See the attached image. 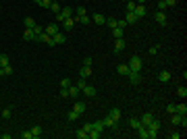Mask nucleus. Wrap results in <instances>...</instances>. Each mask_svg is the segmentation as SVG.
Here are the masks:
<instances>
[{"mask_svg":"<svg viewBox=\"0 0 187 139\" xmlns=\"http://www.w3.org/2000/svg\"><path fill=\"white\" fill-rule=\"evenodd\" d=\"M141 67H144V60H141V56H137V54H133L131 56V60H129V69L131 71H141Z\"/></svg>","mask_w":187,"mask_h":139,"instance_id":"1","label":"nucleus"},{"mask_svg":"<svg viewBox=\"0 0 187 139\" xmlns=\"http://www.w3.org/2000/svg\"><path fill=\"white\" fill-rule=\"evenodd\" d=\"M71 15H73V9H71V6H65V9H60V13L56 15V21H60V23H62V21H65V19H69Z\"/></svg>","mask_w":187,"mask_h":139,"instance_id":"2","label":"nucleus"},{"mask_svg":"<svg viewBox=\"0 0 187 139\" xmlns=\"http://www.w3.org/2000/svg\"><path fill=\"white\" fill-rule=\"evenodd\" d=\"M170 122H173V125H183V127L187 125L185 116H183V114H179V112H173V114H170Z\"/></svg>","mask_w":187,"mask_h":139,"instance_id":"3","label":"nucleus"},{"mask_svg":"<svg viewBox=\"0 0 187 139\" xmlns=\"http://www.w3.org/2000/svg\"><path fill=\"white\" fill-rule=\"evenodd\" d=\"M127 79H129V83H133V85H137V83H141V75H139L137 71H129Z\"/></svg>","mask_w":187,"mask_h":139,"instance_id":"4","label":"nucleus"},{"mask_svg":"<svg viewBox=\"0 0 187 139\" xmlns=\"http://www.w3.org/2000/svg\"><path fill=\"white\" fill-rule=\"evenodd\" d=\"M154 19H156V23L162 27H166V15H164V10H156V15H154Z\"/></svg>","mask_w":187,"mask_h":139,"instance_id":"5","label":"nucleus"},{"mask_svg":"<svg viewBox=\"0 0 187 139\" xmlns=\"http://www.w3.org/2000/svg\"><path fill=\"white\" fill-rule=\"evenodd\" d=\"M154 121V114L152 112H145V114H141V118H139V122L144 125V127H150V122Z\"/></svg>","mask_w":187,"mask_h":139,"instance_id":"6","label":"nucleus"},{"mask_svg":"<svg viewBox=\"0 0 187 139\" xmlns=\"http://www.w3.org/2000/svg\"><path fill=\"white\" fill-rule=\"evenodd\" d=\"M125 21H127V25H133V23H137L139 19H137V15L133 13V10H127V15H125Z\"/></svg>","mask_w":187,"mask_h":139,"instance_id":"7","label":"nucleus"},{"mask_svg":"<svg viewBox=\"0 0 187 139\" xmlns=\"http://www.w3.org/2000/svg\"><path fill=\"white\" fill-rule=\"evenodd\" d=\"M125 50V40L123 37H117L114 40V52H123Z\"/></svg>","mask_w":187,"mask_h":139,"instance_id":"8","label":"nucleus"},{"mask_svg":"<svg viewBox=\"0 0 187 139\" xmlns=\"http://www.w3.org/2000/svg\"><path fill=\"white\" fill-rule=\"evenodd\" d=\"M92 21L96 23V25H104V23H106V17L100 15V13H96V15H92Z\"/></svg>","mask_w":187,"mask_h":139,"instance_id":"9","label":"nucleus"},{"mask_svg":"<svg viewBox=\"0 0 187 139\" xmlns=\"http://www.w3.org/2000/svg\"><path fill=\"white\" fill-rule=\"evenodd\" d=\"M75 21H77V19H73V17L65 19V21H62V27H65V29H67V31H71V29H73V27H75Z\"/></svg>","mask_w":187,"mask_h":139,"instance_id":"10","label":"nucleus"},{"mask_svg":"<svg viewBox=\"0 0 187 139\" xmlns=\"http://www.w3.org/2000/svg\"><path fill=\"white\" fill-rule=\"evenodd\" d=\"M52 40H54V44H56V46H58V44H65V42H67V35L58 31V33H54V35H52Z\"/></svg>","mask_w":187,"mask_h":139,"instance_id":"11","label":"nucleus"},{"mask_svg":"<svg viewBox=\"0 0 187 139\" xmlns=\"http://www.w3.org/2000/svg\"><path fill=\"white\" fill-rule=\"evenodd\" d=\"M67 89H69V98H79V91H81V89H79L77 85H73V83H71Z\"/></svg>","mask_w":187,"mask_h":139,"instance_id":"12","label":"nucleus"},{"mask_svg":"<svg viewBox=\"0 0 187 139\" xmlns=\"http://www.w3.org/2000/svg\"><path fill=\"white\" fill-rule=\"evenodd\" d=\"M81 91H83L87 98H94V96H96V87H94V85H87V83H85V87L81 89Z\"/></svg>","mask_w":187,"mask_h":139,"instance_id":"13","label":"nucleus"},{"mask_svg":"<svg viewBox=\"0 0 187 139\" xmlns=\"http://www.w3.org/2000/svg\"><path fill=\"white\" fill-rule=\"evenodd\" d=\"M133 13H135V15H137V19H139V17H145V13H148V10H145V6H144V4H135Z\"/></svg>","mask_w":187,"mask_h":139,"instance_id":"14","label":"nucleus"},{"mask_svg":"<svg viewBox=\"0 0 187 139\" xmlns=\"http://www.w3.org/2000/svg\"><path fill=\"white\" fill-rule=\"evenodd\" d=\"M129 71H131V69H129V64H119V67H117V73H119L121 77H127Z\"/></svg>","mask_w":187,"mask_h":139,"instance_id":"15","label":"nucleus"},{"mask_svg":"<svg viewBox=\"0 0 187 139\" xmlns=\"http://www.w3.org/2000/svg\"><path fill=\"white\" fill-rule=\"evenodd\" d=\"M44 31H46L48 35H54V33H58V23H50V25L46 27Z\"/></svg>","mask_w":187,"mask_h":139,"instance_id":"16","label":"nucleus"},{"mask_svg":"<svg viewBox=\"0 0 187 139\" xmlns=\"http://www.w3.org/2000/svg\"><path fill=\"white\" fill-rule=\"evenodd\" d=\"M34 37H35L34 29H29V27H25V31H23V40H25V42H31Z\"/></svg>","mask_w":187,"mask_h":139,"instance_id":"17","label":"nucleus"},{"mask_svg":"<svg viewBox=\"0 0 187 139\" xmlns=\"http://www.w3.org/2000/svg\"><path fill=\"white\" fill-rule=\"evenodd\" d=\"M158 81L169 83V81H170V73H169V71H160V73H158Z\"/></svg>","mask_w":187,"mask_h":139,"instance_id":"18","label":"nucleus"},{"mask_svg":"<svg viewBox=\"0 0 187 139\" xmlns=\"http://www.w3.org/2000/svg\"><path fill=\"white\" fill-rule=\"evenodd\" d=\"M90 75H92V67H81V71H79V77H83V79H87L90 77Z\"/></svg>","mask_w":187,"mask_h":139,"instance_id":"19","label":"nucleus"},{"mask_svg":"<svg viewBox=\"0 0 187 139\" xmlns=\"http://www.w3.org/2000/svg\"><path fill=\"white\" fill-rule=\"evenodd\" d=\"M102 122H104V127H110V129H117V121H112L110 116H104V118H102Z\"/></svg>","mask_w":187,"mask_h":139,"instance_id":"20","label":"nucleus"},{"mask_svg":"<svg viewBox=\"0 0 187 139\" xmlns=\"http://www.w3.org/2000/svg\"><path fill=\"white\" fill-rule=\"evenodd\" d=\"M108 116H110L112 121H117V122H119V121H121V110H119V108H112L110 112H108Z\"/></svg>","mask_w":187,"mask_h":139,"instance_id":"21","label":"nucleus"},{"mask_svg":"<svg viewBox=\"0 0 187 139\" xmlns=\"http://www.w3.org/2000/svg\"><path fill=\"white\" fill-rule=\"evenodd\" d=\"M73 110H75L79 116H81V114L85 112V102H75V108H73Z\"/></svg>","mask_w":187,"mask_h":139,"instance_id":"22","label":"nucleus"},{"mask_svg":"<svg viewBox=\"0 0 187 139\" xmlns=\"http://www.w3.org/2000/svg\"><path fill=\"white\" fill-rule=\"evenodd\" d=\"M6 64H10V58H9V54L0 52V67H6Z\"/></svg>","mask_w":187,"mask_h":139,"instance_id":"23","label":"nucleus"},{"mask_svg":"<svg viewBox=\"0 0 187 139\" xmlns=\"http://www.w3.org/2000/svg\"><path fill=\"white\" fill-rule=\"evenodd\" d=\"M35 25H38V23H35V19H34V17H25V27H29V29H34Z\"/></svg>","mask_w":187,"mask_h":139,"instance_id":"24","label":"nucleus"},{"mask_svg":"<svg viewBox=\"0 0 187 139\" xmlns=\"http://www.w3.org/2000/svg\"><path fill=\"white\" fill-rule=\"evenodd\" d=\"M112 35H114V40H117V37H123V35H125V29H121V27H114V29H112Z\"/></svg>","mask_w":187,"mask_h":139,"instance_id":"25","label":"nucleus"},{"mask_svg":"<svg viewBox=\"0 0 187 139\" xmlns=\"http://www.w3.org/2000/svg\"><path fill=\"white\" fill-rule=\"evenodd\" d=\"M177 94H179V98H183V100H185V98H187V87L185 85L177 87Z\"/></svg>","mask_w":187,"mask_h":139,"instance_id":"26","label":"nucleus"},{"mask_svg":"<svg viewBox=\"0 0 187 139\" xmlns=\"http://www.w3.org/2000/svg\"><path fill=\"white\" fill-rule=\"evenodd\" d=\"M9 75H13V67L6 64V67H2V77H9Z\"/></svg>","mask_w":187,"mask_h":139,"instance_id":"27","label":"nucleus"},{"mask_svg":"<svg viewBox=\"0 0 187 139\" xmlns=\"http://www.w3.org/2000/svg\"><path fill=\"white\" fill-rule=\"evenodd\" d=\"M31 131V135H34V137H40V135H42V127H40V125H35L34 129H29Z\"/></svg>","mask_w":187,"mask_h":139,"instance_id":"28","label":"nucleus"},{"mask_svg":"<svg viewBox=\"0 0 187 139\" xmlns=\"http://www.w3.org/2000/svg\"><path fill=\"white\" fill-rule=\"evenodd\" d=\"M129 125H131V129H139V127H141V122H139V118H131V121H129Z\"/></svg>","mask_w":187,"mask_h":139,"instance_id":"29","label":"nucleus"},{"mask_svg":"<svg viewBox=\"0 0 187 139\" xmlns=\"http://www.w3.org/2000/svg\"><path fill=\"white\" fill-rule=\"evenodd\" d=\"M100 135H102V133H100V131H96V129H92L90 133H87V137H90V139H100Z\"/></svg>","mask_w":187,"mask_h":139,"instance_id":"30","label":"nucleus"},{"mask_svg":"<svg viewBox=\"0 0 187 139\" xmlns=\"http://www.w3.org/2000/svg\"><path fill=\"white\" fill-rule=\"evenodd\" d=\"M92 129H96V131H100V133H102V131H104V122H102V121L92 122Z\"/></svg>","mask_w":187,"mask_h":139,"instance_id":"31","label":"nucleus"},{"mask_svg":"<svg viewBox=\"0 0 187 139\" xmlns=\"http://www.w3.org/2000/svg\"><path fill=\"white\" fill-rule=\"evenodd\" d=\"M106 25L110 27V29H114V27H117V19L114 17H106Z\"/></svg>","mask_w":187,"mask_h":139,"instance_id":"32","label":"nucleus"},{"mask_svg":"<svg viewBox=\"0 0 187 139\" xmlns=\"http://www.w3.org/2000/svg\"><path fill=\"white\" fill-rule=\"evenodd\" d=\"M19 137H21V139H34V135H31V131H21Z\"/></svg>","mask_w":187,"mask_h":139,"instance_id":"33","label":"nucleus"},{"mask_svg":"<svg viewBox=\"0 0 187 139\" xmlns=\"http://www.w3.org/2000/svg\"><path fill=\"white\" fill-rule=\"evenodd\" d=\"M50 10L54 13V15H58V13H60V4H58V2H52V4H50Z\"/></svg>","mask_w":187,"mask_h":139,"instance_id":"34","label":"nucleus"},{"mask_svg":"<svg viewBox=\"0 0 187 139\" xmlns=\"http://www.w3.org/2000/svg\"><path fill=\"white\" fill-rule=\"evenodd\" d=\"M75 137H77V139H87V131L79 129V131H77V133H75Z\"/></svg>","mask_w":187,"mask_h":139,"instance_id":"35","label":"nucleus"},{"mask_svg":"<svg viewBox=\"0 0 187 139\" xmlns=\"http://www.w3.org/2000/svg\"><path fill=\"white\" fill-rule=\"evenodd\" d=\"M177 112H179V114H183V116H185V114H187V106H185V102H183V104H179V106H177Z\"/></svg>","mask_w":187,"mask_h":139,"instance_id":"36","label":"nucleus"},{"mask_svg":"<svg viewBox=\"0 0 187 139\" xmlns=\"http://www.w3.org/2000/svg\"><path fill=\"white\" fill-rule=\"evenodd\" d=\"M10 114H13V108H4L2 110V118H10Z\"/></svg>","mask_w":187,"mask_h":139,"instance_id":"37","label":"nucleus"},{"mask_svg":"<svg viewBox=\"0 0 187 139\" xmlns=\"http://www.w3.org/2000/svg\"><path fill=\"white\" fill-rule=\"evenodd\" d=\"M67 118H69V121H77V118H79V114H77L75 110H71V112L67 114Z\"/></svg>","mask_w":187,"mask_h":139,"instance_id":"38","label":"nucleus"},{"mask_svg":"<svg viewBox=\"0 0 187 139\" xmlns=\"http://www.w3.org/2000/svg\"><path fill=\"white\" fill-rule=\"evenodd\" d=\"M75 13H77V17H83V15H87V13H85V6H77Z\"/></svg>","mask_w":187,"mask_h":139,"instance_id":"39","label":"nucleus"},{"mask_svg":"<svg viewBox=\"0 0 187 139\" xmlns=\"http://www.w3.org/2000/svg\"><path fill=\"white\" fill-rule=\"evenodd\" d=\"M77 21H81L83 25H87V23L92 21V17H87V15H83V17H77Z\"/></svg>","mask_w":187,"mask_h":139,"instance_id":"40","label":"nucleus"},{"mask_svg":"<svg viewBox=\"0 0 187 139\" xmlns=\"http://www.w3.org/2000/svg\"><path fill=\"white\" fill-rule=\"evenodd\" d=\"M166 112H169V114L177 112V106H175V104H166Z\"/></svg>","mask_w":187,"mask_h":139,"instance_id":"41","label":"nucleus"},{"mask_svg":"<svg viewBox=\"0 0 187 139\" xmlns=\"http://www.w3.org/2000/svg\"><path fill=\"white\" fill-rule=\"evenodd\" d=\"M71 83H73L71 79H62V81H60V87H65V89H67V87L71 85Z\"/></svg>","mask_w":187,"mask_h":139,"instance_id":"42","label":"nucleus"},{"mask_svg":"<svg viewBox=\"0 0 187 139\" xmlns=\"http://www.w3.org/2000/svg\"><path fill=\"white\" fill-rule=\"evenodd\" d=\"M135 4H137L135 0H129V2H127V10H133V9H135Z\"/></svg>","mask_w":187,"mask_h":139,"instance_id":"43","label":"nucleus"},{"mask_svg":"<svg viewBox=\"0 0 187 139\" xmlns=\"http://www.w3.org/2000/svg\"><path fill=\"white\" fill-rule=\"evenodd\" d=\"M77 87H79V89H83V87H85V79H83V77H79V81H77Z\"/></svg>","mask_w":187,"mask_h":139,"instance_id":"44","label":"nucleus"},{"mask_svg":"<svg viewBox=\"0 0 187 139\" xmlns=\"http://www.w3.org/2000/svg\"><path fill=\"white\" fill-rule=\"evenodd\" d=\"M92 56H85V60H83V64H85V67H92Z\"/></svg>","mask_w":187,"mask_h":139,"instance_id":"45","label":"nucleus"},{"mask_svg":"<svg viewBox=\"0 0 187 139\" xmlns=\"http://www.w3.org/2000/svg\"><path fill=\"white\" fill-rule=\"evenodd\" d=\"M164 9H166V2L160 0V2H158V10H164Z\"/></svg>","mask_w":187,"mask_h":139,"instance_id":"46","label":"nucleus"},{"mask_svg":"<svg viewBox=\"0 0 187 139\" xmlns=\"http://www.w3.org/2000/svg\"><path fill=\"white\" fill-rule=\"evenodd\" d=\"M158 50H160V46H152V48H150V54H158Z\"/></svg>","mask_w":187,"mask_h":139,"instance_id":"47","label":"nucleus"},{"mask_svg":"<svg viewBox=\"0 0 187 139\" xmlns=\"http://www.w3.org/2000/svg\"><path fill=\"white\" fill-rule=\"evenodd\" d=\"M60 98H69V89L62 87V89H60Z\"/></svg>","mask_w":187,"mask_h":139,"instance_id":"48","label":"nucleus"},{"mask_svg":"<svg viewBox=\"0 0 187 139\" xmlns=\"http://www.w3.org/2000/svg\"><path fill=\"white\" fill-rule=\"evenodd\" d=\"M83 131H87V133H90V131H92V122H85V125H83Z\"/></svg>","mask_w":187,"mask_h":139,"instance_id":"49","label":"nucleus"},{"mask_svg":"<svg viewBox=\"0 0 187 139\" xmlns=\"http://www.w3.org/2000/svg\"><path fill=\"white\" fill-rule=\"evenodd\" d=\"M164 2H166V6H175L177 4V0H164Z\"/></svg>","mask_w":187,"mask_h":139,"instance_id":"50","label":"nucleus"},{"mask_svg":"<svg viewBox=\"0 0 187 139\" xmlns=\"http://www.w3.org/2000/svg\"><path fill=\"white\" fill-rule=\"evenodd\" d=\"M137 4H145V2H148V0H135Z\"/></svg>","mask_w":187,"mask_h":139,"instance_id":"51","label":"nucleus"},{"mask_svg":"<svg viewBox=\"0 0 187 139\" xmlns=\"http://www.w3.org/2000/svg\"><path fill=\"white\" fill-rule=\"evenodd\" d=\"M34 2H35V4H40V2H42V0H34Z\"/></svg>","mask_w":187,"mask_h":139,"instance_id":"52","label":"nucleus"},{"mask_svg":"<svg viewBox=\"0 0 187 139\" xmlns=\"http://www.w3.org/2000/svg\"><path fill=\"white\" fill-rule=\"evenodd\" d=\"M0 13H2V6H0Z\"/></svg>","mask_w":187,"mask_h":139,"instance_id":"53","label":"nucleus"}]
</instances>
